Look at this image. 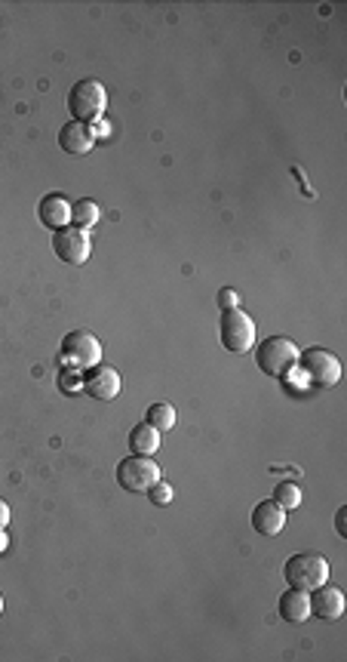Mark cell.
Instances as JSON below:
<instances>
[{
  "mask_svg": "<svg viewBox=\"0 0 347 662\" xmlns=\"http://www.w3.org/2000/svg\"><path fill=\"white\" fill-rule=\"evenodd\" d=\"M68 111H71V121H80V124L98 121L108 111V90H105V83L96 81V77L77 81L68 93Z\"/></svg>",
  "mask_w": 347,
  "mask_h": 662,
  "instance_id": "6da1fadb",
  "label": "cell"
},
{
  "mask_svg": "<svg viewBox=\"0 0 347 662\" xmlns=\"http://www.w3.org/2000/svg\"><path fill=\"white\" fill-rule=\"evenodd\" d=\"M283 576H286L289 589H301V591H314L317 586L329 582V561L317 552H299L286 561L283 567Z\"/></svg>",
  "mask_w": 347,
  "mask_h": 662,
  "instance_id": "7a4b0ae2",
  "label": "cell"
},
{
  "mask_svg": "<svg viewBox=\"0 0 347 662\" xmlns=\"http://www.w3.org/2000/svg\"><path fill=\"white\" fill-rule=\"evenodd\" d=\"M299 355L301 351L292 340H286V336H267V340L258 345V351H255V364H258V370L267 373V376L283 379L292 367H299Z\"/></svg>",
  "mask_w": 347,
  "mask_h": 662,
  "instance_id": "3957f363",
  "label": "cell"
},
{
  "mask_svg": "<svg viewBox=\"0 0 347 662\" xmlns=\"http://www.w3.org/2000/svg\"><path fill=\"white\" fill-rule=\"evenodd\" d=\"M299 367L317 389H332L342 379V361L326 348H308L299 355Z\"/></svg>",
  "mask_w": 347,
  "mask_h": 662,
  "instance_id": "277c9868",
  "label": "cell"
},
{
  "mask_svg": "<svg viewBox=\"0 0 347 662\" xmlns=\"http://www.w3.org/2000/svg\"><path fill=\"white\" fill-rule=\"evenodd\" d=\"M160 481V466L151 456H126L117 466V484L130 493H148Z\"/></svg>",
  "mask_w": 347,
  "mask_h": 662,
  "instance_id": "5b68a950",
  "label": "cell"
},
{
  "mask_svg": "<svg viewBox=\"0 0 347 662\" xmlns=\"http://www.w3.org/2000/svg\"><path fill=\"white\" fill-rule=\"evenodd\" d=\"M62 357H65L68 367L74 370H89L96 364H102V342L96 340L87 330H74L62 340Z\"/></svg>",
  "mask_w": 347,
  "mask_h": 662,
  "instance_id": "8992f818",
  "label": "cell"
},
{
  "mask_svg": "<svg viewBox=\"0 0 347 662\" xmlns=\"http://www.w3.org/2000/svg\"><path fill=\"white\" fill-rule=\"evenodd\" d=\"M255 342V323L243 308L222 312V345L233 355H246Z\"/></svg>",
  "mask_w": 347,
  "mask_h": 662,
  "instance_id": "52a82bcc",
  "label": "cell"
},
{
  "mask_svg": "<svg viewBox=\"0 0 347 662\" xmlns=\"http://www.w3.org/2000/svg\"><path fill=\"white\" fill-rule=\"evenodd\" d=\"M89 250H93V244H89V235L80 228H59L53 231V253L62 259V262L68 265H83L89 259Z\"/></svg>",
  "mask_w": 347,
  "mask_h": 662,
  "instance_id": "ba28073f",
  "label": "cell"
},
{
  "mask_svg": "<svg viewBox=\"0 0 347 662\" xmlns=\"http://www.w3.org/2000/svg\"><path fill=\"white\" fill-rule=\"evenodd\" d=\"M83 391L96 400H114L120 394V373L108 364H96L83 376Z\"/></svg>",
  "mask_w": 347,
  "mask_h": 662,
  "instance_id": "9c48e42d",
  "label": "cell"
},
{
  "mask_svg": "<svg viewBox=\"0 0 347 662\" xmlns=\"http://www.w3.org/2000/svg\"><path fill=\"white\" fill-rule=\"evenodd\" d=\"M310 598V614L317 619H323V623H332V619H338L344 614V595L342 589L329 586V582H323V586H317L314 591H308Z\"/></svg>",
  "mask_w": 347,
  "mask_h": 662,
  "instance_id": "30bf717a",
  "label": "cell"
},
{
  "mask_svg": "<svg viewBox=\"0 0 347 662\" xmlns=\"http://www.w3.org/2000/svg\"><path fill=\"white\" fill-rule=\"evenodd\" d=\"M252 527L261 537H277L286 527V509L274 503V499H265V503H258L252 509Z\"/></svg>",
  "mask_w": 347,
  "mask_h": 662,
  "instance_id": "8fae6325",
  "label": "cell"
},
{
  "mask_svg": "<svg viewBox=\"0 0 347 662\" xmlns=\"http://www.w3.org/2000/svg\"><path fill=\"white\" fill-rule=\"evenodd\" d=\"M59 145L65 154H87L89 148L96 145V136L93 130H89V124H80V121H68L65 126L59 130Z\"/></svg>",
  "mask_w": 347,
  "mask_h": 662,
  "instance_id": "7c38bea8",
  "label": "cell"
},
{
  "mask_svg": "<svg viewBox=\"0 0 347 662\" xmlns=\"http://www.w3.org/2000/svg\"><path fill=\"white\" fill-rule=\"evenodd\" d=\"M277 610H280V616L286 619L289 625H301L304 619L310 616V598H308V591H301V589L283 591Z\"/></svg>",
  "mask_w": 347,
  "mask_h": 662,
  "instance_id": "4fadbf2b",
  "label": "cell"
},
{
  "mask_svg": "<svg viewBox=\"0 0 347 662\" xmlns=\"http://www.w3.org/2000/svg\"><path fill=\"white\" fill-rule=\"evenodd\" d=\"M38 216L49 231H59L71 222V203L62 194H47L38 207Z\"/></svg>",
  "mask_w": 347,
  "mask_h": 662,
  "instance_id": "5bb4252c",
  "label": "cell"
},
{
  "mask_svg": "<svg viewBox=\"0 0 347 662\" xmlns=\"http://www.w3.org/2000/svg\"><path fill=\"white\" fill-rule=\"evenodd\" d=\"M160 434L157 428L151 426V422H141L130 432V450L132 456H154L160 450Z\"/></svg>",
  "mask_w": 347,
  "mask_h": 662,
  "instance_id": "9a60e30c",
  "label": "cell"
},
{
  "mask_svg": "<svg viewBox=\"0 0 347 662\" xmlns=\"http://www.w3.org/2000/svg\"><path fill=\"white\" fill-rule=\"evenodd\" d=\"M98 216H102V210H98L96 201H87V197H83V201L71 203V222H74V228H80V231L93 228L98 222Z\"/></svg>",
  "mask_w": 347,
  "mask_h": 662,
  "instance_id": "2e32d148",
  "label": "cell"
},
{
  "mask_svg": "<svg viewBox=\"0 0 347 662\" xmlns=\"http://www.w3.org/2000/svg\"><path fill=\"white\" fill-rule=\"evenodd\" d=\"M145 422H151L154 428H157V432H169V428H175V407H169V404H151L148 407V419Z\"/></svg>",
  "mask_w": 347,
  "mask_h": 662,
  "instance_id": "e0dca14e",
  "label": "cell"
},
{
  "mask_svg": "<svg viewBox=\"0 0 347 662\" xmlns=\"http://www.w3.org/2000/svg\"><path fill=\"white\" fill-rule=\"evenodd\" d=\"M274 503L283 505V509H299V505H301V490H299V484L280 481L277 487H274Z\"/></svg>",
  "mask_w": 347,
  "mask_h": 662,
  "instance_id": "ac0fdd59",
  "label": "cell"
},
{
  "mask_svg": "<svg viewBox=\"0 0 347 662\" xmlns=\"http://www.w3.org/2000/svg\"><path fill=\"white\" fill-rule=\"evenodd\" d=\"M148 496H151V505H169V503H173V496H175V490L160 477V481L148 490Z\"/></svg>",
  "mask_w": 347,
  "mask_h": 662,
  "instance_id": "d6986e66",
  "label": "cell"
},
{
  "mask_svg": "<svg viewBox=\"0 0 347 662\" xmlns=\"http://www.w3.org/2000/svg\"><path fill=\"white\" fill-rule=\"evenodd\" d=\"M218 305H222V312H228V308H240V296L233 290H222L218 293Z\"/></svg>",
  "mask_w": 347,
  "mask_h": 662,
  "instance_id": "ffe728a7",
  "label": "cell"
},
{
  "mask_svg": "<svg viewBox=\"0 0 347 662\" xmlns=\"http://www.w3.org/2000/svg\"><path fill=\"white\" fill-rule=\"evenodd\" d=\"M6 524H10V505L0 499V527H6Z\"/></svg>",
  "mask_w": 347,
  "mask_h": 662,
  "instance_id": "44dd1931",
  "label": "cell"
},
{
  "mask_svg": "<svg viewBox=\"0 0 347 662\" xmlns=\"http://www.w3.org/2000/svg\"><path fill=\"white\" fill-rule=\"evenodd\" d=\"M335 527H338V537H347V530H344V509L335 515Z\"/></svg>",
  "mask_w": 347,
  "mask_h": 662,
  "instance_id": "7402d4cb",
  "label": "cell"
},
{
  "mask_svg": "<svg viewBox=\"0 0 347 662\" xmlns=\"http://www.w3.org/2000/svg\"><path fill=\"white\" fill-rule=\"evenodd\" d=\"M10 548V537H6V527H0V555Z\"/></svg>",
  "mask_w": 347,
  "mask_h": 662,
  "instance_id": "603a6c76",
  "label": "cell"
},
{
  "mask_svg": "<svg viewBox=\"0 0 347 662\" xmlns=\"http://www.w3.org/2000/svg\"><path fill=\"white\" fill-rule=\"evenodd\" d=\"M0 614H4V595H0Z\"/></svg>",
  "mask_w": 347,
  "mask_h": 662,
  "instance_id": "cb8c5ba5",
  "label": "cell"
}]
</instances>
